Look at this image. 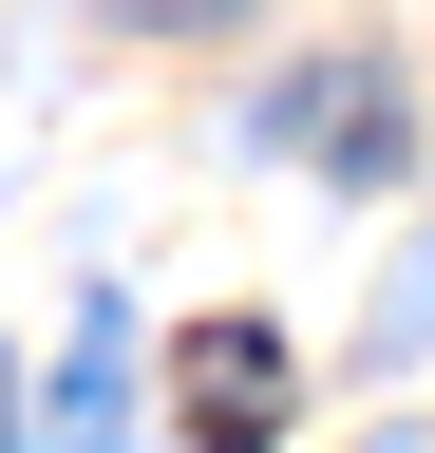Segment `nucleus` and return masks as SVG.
Returning <instances> with one entry per match:
<instances>
[{"mask_svg":"<svg viewBox=\"0 0 435 453\" xmlns=\"http://www.w3.org/2000/svg\"><path fill=\"white\" fill-rule=\"evenodd\" d=\"M38 453H133V303L95 283L58 340V396H38Z\"/></svg>","mask_w":435,"mask_h":453,"instance_id":"7ed1b4c3","label":"nucleus"},{"mask_svg":"<svg viewBox=\"0 0 435 453\" xmlns=\"http://www.w3.org/2000/svg\"><path fill=\"white\" fill-rule=\"evenodd\" d=\"M171 434L190 453H284V340L265 321H190L171 340Z\"/></svg>","mask_w":435,"mask_h":453,"instance_id":"f257e3e1","label":"nucleus"},{"mask_svg":"<svg viewBox=\"0 0 435 453\" xmlns=\"http://www.w3.org/2000/svg\"><path fill=\"white\" fill-rule=\"evenodd\" d=\"M265 133L303 170H341V189H378V170H398V76H378V57H322V76L265 95Z\"/></svg>","mask_w":435,"mask_h":453,"instance_id":"f03ea898","label":"nucleus"},{"mask_svg":"<svg viewBox=\"0 0 435 453\" xmlns=\"http://www.w3.org/2000/svg\"><path fill=\"white\" fill-rule=\"evenodd\" d=\"M0 453H19V359H0Z\"/></svg>","mask_w":435,"mask_h":453,"instance_id":"20e7f679","label":"nucleus"}]
</instances>
